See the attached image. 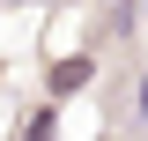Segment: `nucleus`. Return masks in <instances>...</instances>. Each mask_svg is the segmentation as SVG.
Wrapping results in <instances>:
<instances>
[{
  "mask_svg": "<svg viewBox=\"0 0 148 141\" xmlns=\"http://www.w3.org/2000/svg\"><path fill=\"white\" fill-rule=\"evenodd\" d=\"M82 74H89V67H82V59H67V67L52 74V89H59V97H67V89H82Z\"/></svg>",
  "mask_w": 148,
  "mask_h": 141,
  "instance_id": "f257e3e1",
  "label": "nucleus"
},
{
  "mask_svg": "<svg viewBox=\"0 0 148 141\" xmlns=\"http://www.w3.org/2000/svg\"><path fill=\"white\" fill-rule=\"evenodd\" d=\"M133 104H141V119H148V74H141V89H133Z\"/></svg>",
  "mask_w": 148,
  "mask_h": 141,
  "instance_id": "f03ea898",
  "label": "nucleus"
},
{
  "mask_svg": "<svg viewBox=\"0 0 148 141\" xmlns=\"http://www.w3.org/2000/svg\"><path fill=\"white\" fill-rule=\"evenodd\" d=\"M141 15H148V0H141Z\"/></svg>",
  "mask_w": 148,
  "mask_h": 141,
  "instance_id": "7ed1b4c3",
  "label": "nucleus"
}]
</instances>
